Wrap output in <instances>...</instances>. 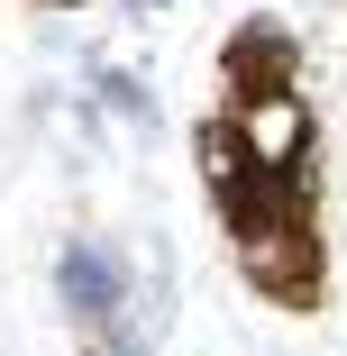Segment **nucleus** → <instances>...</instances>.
Masks as SVG:
<instances>
[{"instance_id": "nucleus-3", "label": "nucleus", "mask_w": 347, "mask_h": 356, "mask_svg": "<svg viewBox=\"0 0 347 356\" xmlns=\"http://www.w3.org/2000/svg\"><path fill=\"white\" fill-rule=\"evenodd\" d=\"M220 64H229V92H284V83L302 74V46H293L284 19H247Z\"/></svg>"}, {"instance_id": "nucleus-1", "label": "nucleus", "mask_w": 347, "mask_h": 356, "mask_svg": "<svg viewBox=\"0 0 347 356\" xmlns=\"http://www.w3.org/2000/svg\"><path fill=\"white\" fill-rule=\"evenodd\" d=\"M55 293H64V311H74V329L92 338V356H110V347H128V247L119 238H64L55 247Z\"/></svg>"}, {"instance_id": "nucleus-2", "label": "nucleus", "mask_w": 347, "mask_h": 356, "mask_svg": "<svg viewBox=\"0 0 347 356\" xmlns=\"http://www.w3.org/2000/svg\"><path fill=\"white\" fill-rule=\"evenodd\" d=\"M229 128H238V147L256 174L274 183H311V101L284 83V92H238L229 101Z\"/></svg>"}, {"instance_id": "nucleus-4", "label": "nucleus", "mask_w": 347, "mask_h": 356, "mask_svg": "<svg viewBox=\"0 0 347 356\" xmlns=\"http://www.w3.org/2000/svg\"><path fill=\"white\" fill-rule=\"evenodd\" d=\"M92 101H101V119H119L128 137H156V128H165V101H156V83L137 74V64H92Z\"/></svg>"}, {"instance_id": "nucleus-6", "label": "nucleus", "mask_w": 347, "mask_h": 356, "mask_svg": "<svg viewBox=\"0 0 347 356\" xmlns=\"http://www.w3.org/2000/svg\"><path fill=\"white\" fill-rule=\"evenodd\" d=\"M128 10H165V0H128Z\"/></svg>"}, {"instance_id": "nucleus-5", "label": "nucleus", "mask_w": 347, "mask_h": 356, "mask_svg": "<svg viewBox=\"0 0 347 356\" xmlns=\"http://www.w3.org/2000/svg\"><path fill=\"white\" fill-rule=\"evenodd\" d=\"M192 165H201V183H211V201H220V210L256 183V165H247V147H238V128H229V119H211V128L192 137Z\"/></svg>"}]
</instances>
